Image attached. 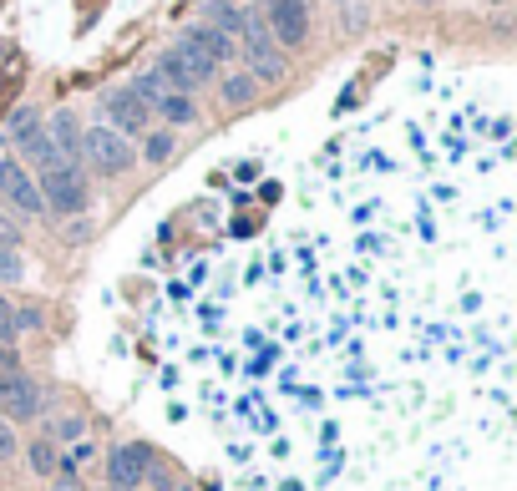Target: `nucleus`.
<instances>
[{
  "label": "nucleus",
  "instance_id": "f257e3e1",
  "mask_svg": "<svg viewBox=\"0 0 517 491\" xmlns=\"http://www.w3.org/2000/svg\"><path fill=\"white\" fill-rule=\"evenodd\" d=\"M340 142L147 309L163 416L239 491H507L512 122Z\"/></svg>",
  "mask_w": 517,
  "mask_h": 491
},
{
  "label": "nucleus",
  "instance_id": "f03ea898",
  "mask_svg": "<svg viewBox=\"0 0 517 491\" xmlns=\"http://www.w3.org/2000/svg\"><path fill=\"white\" fill-rule=\"evenodd\" d=\"M82 157L92 162L97 173H107V178H122L132 162H137V147L122 137V132H112L107 122L102 127H87L82 132Z\"/></svg>",
  "mask_w": 517,
  "mask_h": 491
},
{
  "label": "nucleus",
  "instance_id": "7ed1b4c3",
  "mask_svg": "<svg viewBox=\"0 0 517 491\" xmlns=\"http://www.w3.org/2000/svg\"><path fill=\"white\" fill-rule=\"evenodd\" d=\"M36 188H41L46 213H66V218H71V213L87 208V178H82V168H66V162H56V168H41Z\"/></svg>",
  "mask_w": 517,
  "mask_h": 491
},
{
  "label": "nucleus",
  "instance_id": "20e7f679",
  "mask_svg": "<svg viewBox=\"0 0 517 491\" xmlns=\"http://www.w3.org/2000/svg\"><path fill=\"white\" fill-rule=\"evenodd\" d=\"M239 51L249 56V76L254 81H279L284 76V56L274 51V36L259 16L244 11V26H239Z\"/></svg>",
  "mask_w": 517,
  "mask_h": 491
},
{
  "label": "nucleus",
  "instance_id": "39448f33",
  "mask_svg": "<svg viewBox=\"0 0 517 491\" xmlns=\"http://www.w3.org/2000/svg\"><path fill=\"white\" fill-rule=\"evenodd\" d=\"M158 76H163V87H173V92H188L193 97V87L198 81H208L218 66L203 56V51H193V46H173V51H163L158 56V66H153Z\"/></svg>",
  "mask_w": 517,
  "mask_h": 491
},
{
  "label": "nucleus",
  "instance_id": "423d86ee",
  "mask_svg": "<svg viewBox=\"0 0 517 491\" xmlns=\"http://www.w3.org/2000/svg\"><path fill=\"white\" fill-rule=\"evenodd\" d=\"M0 198H6L16 213H31V218L46 213L41 188H36V178H31V168H26L21 157H0Z\"/></svg>",
  "mask_w": 517,
  "mask_h": 491
},
{
  "label": "nucleus",
  "instance_id": "0eeeda50",
  "mask_svg": "<svg viewBox=\"0 0 517 491\" xmlns=\"http://www.w3.org/2000/svg\"><path fill=\"white\" fill-rule=\"evenodd\" d=\"M264 26L279 46H305L310 41V6L305 0H264Z\"/></svg>",
  "mask_w": 517,
  "mask_h": 491
},
{
  "label": "nucleus",
  "instance_id": "6e6552de",
  "mask_svg": "<svg viewBox=\"0 0 517 491\" xmlns=\"http://www.w3.org/2000/svg\"><path fill=\"white\" fill-rule=\"evenodd\" d=\"M102 112H107V127L122 132V137H137V132H147V122H153V107H142V102L132 97V87L102 92Z\"/></svg>",
  "mask_w": 517,
  "mask_h": 491
},
{
  "label": "nucleus",
  "instance_id": "1a4fd4ad",
  "mask_svg": "<svg viewBox=\"0 0 517 491\" xmlns=\"http://www.w3.org/2000/svg\"><path fill=\"white\" fill-rule=\"evenodd\" d=\"M0 411L16 416V421H31L41 411V390L21 370H0Z\"/></svg>",
  "mask_w": 517,
  "mask_h": 491
},
{
  "label": "nucleus",
  "instance_id": "9d476101",
  "mask_svg": "<svg viewBox=\"0 0 517 491\" xmlns=\"http://www.w3.org/2000/svg\"><path fill=\"white\" fill-rule=\"evenodd\" d=\"M147 466H153V461H147L142 446H117L112 461H107V476H112L117 491H137V486L147 481Z\"/></svg>",
  "mask_w": 517,
  "mask_h": 491
},
{
  "label": "nucleus",
  "instance_id": "9b49d317",
  "mask_svg": "<svg viewBox=\"0 0 517 491\" xmlns=\"http://www.w3.org/2000/svg\"><path fill=\"white\" fill-rule=\"evenodd\" d=\"M46 137H51V147H56V157L66 162V168H82V127H77V117L56 112L51 127H46Z\"/></svg>",
  "mask_w": 517,
  "mask_h": 491
},
{
  "label": "nucleus",
  "instance_id": "f8f14e48",
  "mask_svg": "<svg viewBox=\"0 0 517 491\" xmlns=\"http://www.w3.org/2000/svg\"><path fill=\"white\" fill-rule=\"evenodd\" d=\"M183 46L203 51V56H208L213 66H224V61H234V51H239V46H234V36H224V31H213L208 21H203V26H188V31H183Z\"/></svg>",
  "mask_w": 517,
  "mask_h": 491
},
{
  "label": "nucleus",
  "instance_id": "ddd939ff",
  "mask_svg": "<svg viewBox=\"0 0 517 491\" xmlns=\"http://www.w3.org/2000/svg\"><path fill=\"white\" fill-rule=\"evenodd\" d=\"M153 112H158L163 122H173V127H188V122L198 117V107H193V97H188V92H163Z\"/></svg>",
  "mask_w": 517,
  "mask_h": 491
},
{
  "label": "nucleus",
  "instance_id": "4468645a",
  "mask_svg": "<svg viewBox=\"0 0 517 491\" xmlns=\"http://www.w3.org/2000/svg\"><path fill=\"white\" fill-rule=\"evenodd\" d=\"M254 87H259V81H254L249 71H234V76L218 81V97H224L229 107H249V102H254Z\"/></svg>",
  "mask_w": 517,
  "mask_h": 491
},
{
  "label": "nucleus",
  "instance_id": "2eb2a0df",
  "mask_svg": "<svg viewBox=\"0 0 517 491\" xmlns=\"http://www.w3.org/2000/svg\"><path fill=\"white\" fill-rule=\"evenodd\" d=\"M168 87H163V76L158 71H142L137 81H132V97L142 102V107H158V97H163Z\"/></svg>",
  "mask_w": 517,
  "mask_h": 491
},
{
  "label": "nucleus",
  "instance_id": "dca6fc26",
  "mask_svg": "<svg viewBox=\"0 0 517 491\" xmlns=\"http://www.w3.org/2000/svg\"><path fill=\"white\" fill-rule=\"evenodd\" d=\"M208 26H213V31H224V36H239V26H244V11H239V6H224V0H218Z\"/></svg>",
  "mask_w": 517,
  "mask_h": 491
},
{
  "label": "nucleus",
  "instance_id": "f3484780",
  "mask_svg": "<svg viewBox=\"0 0 517 491\" xmlns=\"http://www.w3.org/2000/svg\"><path fill=\"white\" fill-rule=\"evenodd\" d=\"M31 471L36 476H56V446L51 441H31Z\"/></svg>",
  "mask_w": 517,
  "mask_h": 491
},
{
  "label": "nucleus",
  "instance_id": "a211bd4d",
  "mask_svg": "<svg viewBox=\"0 0 517 491\" xmlns=\"http://www.w3.org/2000/svg\"><path fill=\"white\" fill-rule=\"evenodd\" d=\"M173 152V132H147V142H142V157L147 162H163Z\"/></svg>",
  "mask_w": 517,
  "mask_h": 491
},
{
  "label": "nucleus",
  "instance_id": "6ab92c4d",
  "mask_svg": "<svg viewBox=\"0 0 517 491\" xmlns=\"http://www.w3.org/2000/svg\"><path fill=\"white\" fill-rule=\"evenodd\" d=\"M16 279H26L21 254H16V249H0V284H16Z\"/></svg>",
  "mask_w": 517,
  "mask_h": 491
},
{
  "label": "nucleus",
  "instance_id": "aec40b11",
  "mask_svg": "<svg viewBox=\"0 0 517 491\" xmlns=\"http://www.w3.org/2000/svg\"><path fill=\"white\" fill-rule=\"evenodd\" d=\"M16 335H21V330H16V309L0 299V345H16Z\"/></svg>",
  "mask_w": 517,
  "mask_h": 491
},
{
  "label": "nucleus",
  "instance_id": "412c9836",
  "mask_svg": "<svg viewBox=\"0 0 517 491\" xmlns=\"http://www.w3.org/2000/svg\"><path fill=\"white\" fill-rule=\"evenodd\" d=\"M0 249H21V228L11 223L6 208H0Z\"/></svg>",
  "mask_w": 517,
  "mask_h": 491
},
{
  "label": "nucleus",
  "instance_id": "4be33fe9",
  "mask_svg": "<svg viewBox=\"0 0 517 491\" xmlns=\"http://www.w3.org/2000/svg\"><path fill=\"white\" fill-rule=\"evenodd\" d=\"M11 456H16V431L0 421V461H11Z\"/></svg>",
  "mask_w": 517,
  "mask_h": 491
},
{
  "label": "nucleus",
  "instance_id": "5701e85b",
  "mask_svg": "<svg viewBox=\"0 0 517 491\" xmlns=\"http://www.w3.org/2000/svg\"><path fill=\"white\" fill-rule=\"evenodd\" d=\"M56 491H82V481H77V466H61V481H56Z\"/></svg>",
  "mask_w": 517,
  "mask_h": 491
},
{
  "label": "nucleus",
  "instance_id": "b1692460",
  "mask_svg": "<svg viewBox=\"0 0 517 491\" xmlns=\"http://www.w3.org/2000/svg\"><path fill=\"white\" fill-rule=\"evenodd\" d=\"M0 370H21V360H16L11 345H0Z\"/></svg>",
  "mask_w": 517,
  "mask_h": 491
}]
</instances>
